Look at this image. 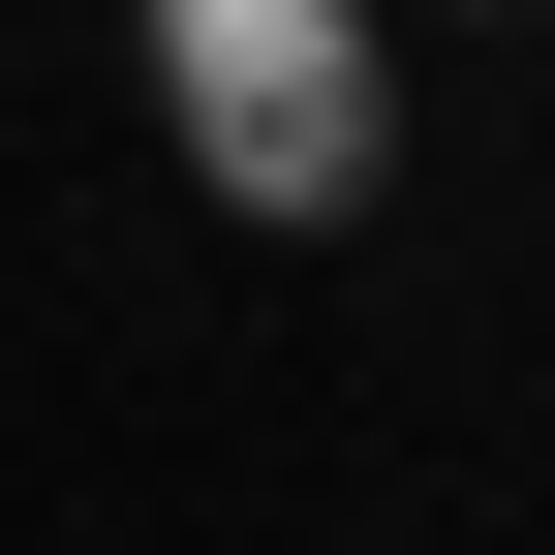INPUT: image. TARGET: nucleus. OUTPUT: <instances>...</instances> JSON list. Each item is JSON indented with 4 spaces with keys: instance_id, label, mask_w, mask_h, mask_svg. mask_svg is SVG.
<instances>
[{
    "instance_id": "1",
    "label": "nucleus",
    "mask_w": 555,
    "mask_h": 555,
    "mask_svg": "<svg viewBox=\"0 0 555 555\" xmlns=\"http://www.w3.org/2000/svg\"><path fill=\"white\" fill-rule=\"evenodd\" d=\"M155 155L217 185V217L339 247L401 185V0H155Z\"/></svg>"
}]
</instances>
